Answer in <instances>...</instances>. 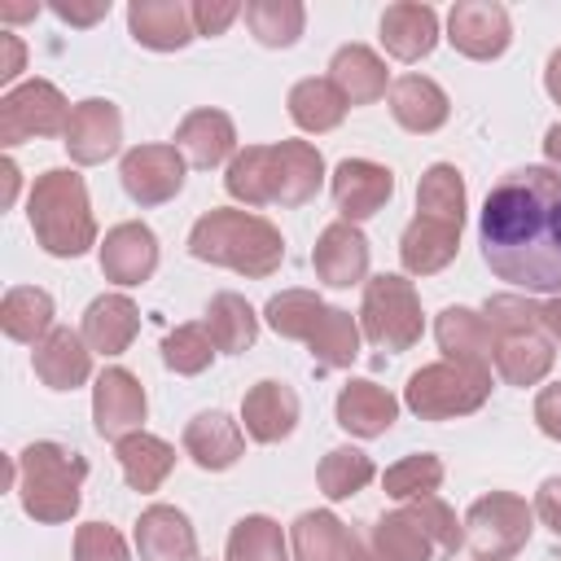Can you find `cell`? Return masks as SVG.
Instances as JSON below:
<instances>
[{
	"mask_svg": "<svg viewBox=\"0 0 561 561\" xmlns=\"http://www.w3.org/2000/svg\"><path fill=\"white\" fill-rule=\"evenodd\" d=\"M337 425L346 430V434H355V438H377V434H386L394 421H399V399L386 390V386H377V381H364V377H355V381H346L342 390H337Z\"/></svg>",
	"mask_w": 561,
	"mask_h": 561,
	"instance_id": "603a6c76",
	"label": "cell"
},
{
	"mask_svg": "<svg viewBox=\"0 0 561 561\" xmlns=\"http://www.w3.org/2000/svg\"><path fill=\"white\" fill-rule=\"evenodd\" d=\"M18 500L26 508V517L44 522V526H61L79 513L83 504V478H88V460L53 438H39L31 447L18 451Z\"/></svg>",
	"mask_w": 561,
	"mask_h": 561,
	"instance_id": "277c9868",
	"label": "cell"
},
{
	"mask_svg": "<svg viewBox=\"0 0 561 561\" xmlns=\"http://www.w3.org/2000/svg\"><path fill=\"white\" fill-rule=\"evenodd\" d=\"M79 333L92 355H123L140 333V307L127 294H101L88 302Z\"/></svg>",
	"mask_w": 561,
	"mask_h": 561,
	"instance_id": "ffe728a7",
	"label": "cell"
},
{
	"mask_svg": "<svg viewBox=\"0 0 561 561\" xmlns=\"http://www.w3.org/2000/svg\"><path fill=\"white\" fill-rule=\"evenodd\" d=\"M368 543L377 548L381 561H434V543H430V535L421 530V522L408 508L381 513L373 522Z\"/></svg>",
	"mask_w": 561,
	"mask_h": 561,
	"instance_id": "8d00e7d4",
	"label": "cell"
},
{
	"mask_svg": "<svg viewBox=\"0 0 561 561\" xmlns=\"http://www.w3.org/2000/svg\"><path fill=\"white\" fill-rule=\"evenodd\" d=\"M53 13L61 18V22H70V26H92V22H101L105 13H110V0H92V4H66V0H57L53 4Z\"/></svg>",
	"mask_w": 561,
	"mask_h": 561,
	"instance_id": "f5cc1de1",
	"label": "cell"
},
{
	"mask_svg": "<svg viewBox=\"0 0 561 561\" xmlns=\"http://www.w3.org/2000/svg\"><path fill=\"white\" fill-rule=\"evenodd\" d=\"M75 561H127V539L105 522H83L75 530Z\"/></svg>",
	"mask_w": 561,
	"mask_h": 561,
	"instance_id": "c3c4849f",
	"label": "cell"
},
{
	"mask_svg": "<svg viewBox=\"0 0 561 561\" xmlns=\"http://www.w3.org/2000/svg\"><path fill=\"white\" fill-rule=\"evenodd\" d=\"M495 373L508 381V386H539L548 373H552V337L543 329L535 333H508V337H495Z\"/></svg>",
	"mask_w": 561,
	"mask_h": 561,
	"instance_id": "f546056e",
	"label": "cell"
},
{
	"mask_svg": "<svg viewBox=\"0 0 561 561\" xmlns=\"http://www.w3.org/2000/svg\"><path fill=\"white\" fill-rule=\"evenodd\" d=\"M535 517L561 539V473L539 482V491H535Z\"/></svg>",
	"mask_w": 561,
	"mask_h": 561,
	"instance_id": "816d5d0a",
	"label": "cell"
},
{
	"mask_svg": "<svg viewBox=\"0 0 561 561\" xmlns=\"http://www.w3.org/2000/svg\"><path fill=\"white\" fill-rule=\"evenodd\" d=\"M140 561H197V530L175 504H149L136 517Z\"/></svg>",
	"mask_w": 561,
	"mask_h": 561,
	"instance_id": "ac0fdd59",
	"label": "cell"
},
{
	"mask_svg": "<svg viewBox=\"0 0 561 561\" xmlns=\"http://www.w3.org/2000/svg\"><path fill=\"white\" fill-rule=\"evenodd\" d=\"M373 478H377V465H373V456H364L359 447H333V451L320 460V469H316V482H320V491H324L329 500H351V495H359Z\"/></svg>",
	"mask_w": 561,
	"mask_h": 561,
	"instance_id": "b9f144b4",
	"label": "cell"
},
{
	"mask_svg": "<svg viewBox=\"0 0 561 561\" xmlns=\"http://www.w3.org/2000/svg\"><path fill=\"white\" fill-rule=\"evenodd\" d=\"M456 250H460V228L443 224V219H430V215H416L399 237V259L412 276L443 272L456 259Z\"/></svg>",
	"mask_w": 561,
	"mask_h": 561,
	"instance_id": "83f0119b",
	"label": "cell"
},
{
	"mask_svg": "<svg viewBox=\"0 0 561 561\" xmlns=\"http://www.w3.org/2000/svg\"><path fill=\"white\" fill-rule=\"evenodd\" d=\"M535 530V508L513 491H486L465 513V543L478 561H513Z\"/></svg>",
	"mask_w": 561,
	"mask_h": 561,
	"instance_id": "52a82bcc",
	"label": "cell"
},
{
	"mask_svg": "<svg viewBox=\"0 0 561 561\" xmlns=\"http://www.w3.org/2000/svg\"><path fill=\"white\" fill-rule=\"evenodd\" d=\"M35 13H39L35 4H22V9H4V18H9V22H22V18H35Z\"/></svg>",
	"mask_w": 561,
	"mask_h": 561,
	"instance_id": "94428289",
	"label": "cell"
},
{
	"mask_svg": "<svg viewBox=\"0 0 561 561\" xmlns=\"http://www.w3.org/2000/svg\"><path fill=\"white\" fill-rule=\"evenodd\" d=\"M118 180L136 206H162L184 188V153L175 145H136L123 153Z\"/></svg>",
	"mask_w": 561,
	"mask_h": 561,
	"instance_id": "9c48e42d",
	"label": "cell"
},
{
	"mask_svg": "<svg viewBox=\"0 0 561 561\" xmlns=\"http://www.w3.org/2000/svg\"><path fill=\"white\" fill-rule=\"evenodd\" d=\"M127 31L140 48L175 53L197 35L193 4H184V0H131L127 4Z\"/></svg>",
	"mask_w": 561,
	"mask_h": 561,
	"instance_id": "e0dca14e",
	"label": "cell"
},
{
	"mask_svg": "<svg viewBox=\"0 0 561 561\" xmlns=\"http://www.w3.org/2000/svg\"><path fill=\"white\" fill-rule=\"evenodd\" d=\"M543 153H548V167L561 171V123L548 127V136H543Z\"/></svg>",
	"mask_w": 561,
	"mask_h": 561,
	"instance_id": "680465c9",
	"label": "cell"
},
{
	"mask_svg": "<svg viewBox=\"0 0 561 561\" xmlns=\"http://www.w3.org/2000/svg\"><path fill=\"white\" fill-rule=\"evenodd\" d=\"M324 184V158L311 140L272 145V206H307Z\"/></svg>",
	"mask_w": 561,
	"mask_h": 561,
	"instance_id": "9a60e30c",
	"label": "cell"
},
{
	"mask_svg": "<svg viewBox=\"0 0 561 561\" xmlns=\"http://www.w3.org/2000/svg\"><path fill=\"white\" fill-rule=\"evenodd\" d=\"M0 329L13 342L39 346L53 333V294L39 285H13L0 302Z\"/></svg>",
	"mask_w": 561,
	"mask_h": 561,
	"instance_id": "1f68e13d",
	"label": "cell"
},
{
	"mask_svg": "<svg viewBox=\"0 0 561 561\" xmlns=\"http://www.w3.org/2000/svg\"><path fill=\"white\" fill-rule=\"evenodd\" d=\"M359 320L351 316V311H342V307H324V316H320V324L311 329V337H307V351H311V359L320 364V368H351L355 364V355H359Z\"/></svg>",
	"mask_w": 561,
	"mask_h": 561,
	"instance_id": "d590c367",
	"label": "cell"
},
{
	"mask_svg": "<svg viewBox=\"0 0 561 561\" xmlns=\"http://www.w3.org/2000/svg\"><path fill=\"white\" fill-rule=\"evenodd\" d=\"M184 451L193 456V465L197 469H210V473H219V469H232L237 460H241V451H245V434H241V425L228 416V412H197L188 425H184Z\"/></svg>",
	"mask_w": 561,
	"mask_h": 561,
	"instance_id": "cb8c5ba5",
	"label": "cell"
},
{
	"mask_svg": "<svg viewBox=\"0 0 561 561\" xmlns=\"http://www.w3.org/2000/svg\"><path fill=\"white\" fill-rule=\"evenodd\" d=\"M228 561H289L280 526L267 513H245L228 535Z\"/></svg>",
	"mask_w": 561,
	"mask_h": 561,
	"instance_id": "7bdbcfd3",
	"label": "cell"
},
{
	"mask_svg": "<svg viewBox=\"0 0 561 561\" xmlns=\"http://www.w3.org/2000/svg\"><path fill=\"white\" fill-rule=\"evenodd\" d=\"M245 9L237 0H193V26L197 35H224Z\"/></svg>",
	"mask_w": 561,
	"mask_h": 561,
	"instance_id": "681fc988",
	"label": "cell"
},
{
	"mask_svg": "<svg viewBox=\"0 0 561 561\" xmlns=\"http://www.w3.org/2000/svg\"><path fill=\"white\" fill-rule=\"evenodd\" d=\"M31 364H35V377L48 390H75L92 377V351H88L83 333H75V329H53L35 346Z\"/></svg>",
	"mask_w": 561,
	"mask_h": 561,
	"instance_id": "484cf974",
	"label": "cell"
},
{
	"mask_svg": "<svg viewBox=\"0 0 561 561\" xmlns=\"http://www.w3.org/2000/svg\"><path fill=\"white\" fill-rule=\"evenodd\" d=\"M224 188L245 206H272V145H245L228 162Z\"/></svg>",
	"mask_w": 561,
	"mask_h": 561,
	"instance_id": "ab89813d",
	"label": "cell"
},
{
	"mask_svg": "<svg viewBox=\"0 0 561 561\" xmlns=\"http://www.w3.org/2000/svg\"><path fill=\"white\" fill-rule=\"evenodd\" d=\"M70 110L75 105L61 96L57 83L26 79L0 96V145L13 149V145L35 140V136H66Z\"/></svg>",
	"mask_w": 561,
	"mask_h": 561,
	"instance_id": "ba28073f",
	"label": "cell"
},
{
	"mask_svg": "<svg viewBox=\"0 0 561 561\" xmlns=\"http://www.w3.org/2000/svg\"><path fill=\"white\" fill-rule=\"evenodd\" d=\"M416 522H421V530L430 535V543H434V552H443V557H456L460 548H465V522H456V513L438 500V495H421V500H408L403 504Z\"/></svg>",
	"mask_w": 561,
	"mask_h": 561,
	"instance_id": "bcb514c9",
	"label": "cell"
},
{
	"mask_svg": "<svg viewBox=\"0 0 561 561\" xmlns=\"http://www.w3.org/2000/svg\"><path fill=\"white\" fill-rule=\"evenodd\" d=\"M245 26L254 31L259 44L289 48V44H298V35L307 26V9L298 0H250L245 4Z\"/></svg>",
	"mask_w": 561,
	"mask_h": 561,
	"instance_id": "f35d334b",
	"label": "cell"
},
{
	"mask_svg": "<svg viewBox=\"0 0 561 561\" xmlns=\"http://www.w3.org/2000/svg\"><path fill=\"white\" fill-rule=\"evenodd\" d=\"M0 48H4V61H0V83H13L18 75H22V61H26V48H22V39L18 35H0Z\"/></svg>",
	"mask_w": 561,
	"mask_h": 561,
	"instance_id": "db71d44e",
	"label": "cell"
},
{
	"mask_svg": "<svg viewBox=\"0 0 561 561\" xmlns=\"http://www.w3.org/2000/svg\"><path fill=\"white\" fill-rule=\"evenodd\" d=\"M381 486L390 500H421V495H434L443 486V460L434 451H416V456H403L399 465H390L381 473Z\"/></svg>",
	"mask_w": 561,
	"mask_h": 561,
	"instance_id": "ee69618b",
	"label": "cell"
},
{
	"mask_svg": "<svg viewBox=\"0 0 561 561\" xmlns=\"http://www.w3.org/2000/svg\"><path fill=\"white\" fill-rule=\"evenodd\" d=\"M285 105H289V118L302 131H311V136L333 131L346 118V96L333 88V79H298L289 88V101Z\"/></svg>",
	"mask_w": 561,
	"mask_h": 561,
	"instance_id": "e575fe53",
	"label": "cell"
},
{
	"mask_svg": "<svg viewBox=\"0 0 561 561\" xmlns=\"http://www.w3.org/2000/svg\"><path fill=\"white\" fill-rule=\"evenodd\" d=\"M438 44V13L430 4H416V0H399V4H386L381 13V48L399 61H421L430 57Z\"/></svg>",
	"mask_w": 561,
	"mask_h": 561,
	"instance_id": "44dd1931",
	"label": "cell"
},
{
	"mask_svg": "<svg viewBox=\"0 0 561 561\" xmlns=\"http://www.w3.org/2000/svg\"><path fill=\"white\" fill-rule=\"evenodd\" d=\"M215 359V342L206 333V324H175L167 337H162V364L180 377H197L206 373Z\"/></svg>",
	"mask_w": 561,
	"mask_h": 561,
	"instance_id": "f6af8a7d",
	"label": "cell"
},
{
	"mask_svg": "<svg viewBox=\"0 0 561 561\" xmlns=\"http://www.w3.org/2000/svg\"><path fill=\"white\" fill-rule=\"evenodd\" d=\"M346 561H381V557H377V548H373L368 539H359V535L351 530V543H346Z\"/></svg>",
	"mask_w": 561,
	"mask_h": 561,
	"instance_id": "6f0895ef",
	"label": "cell"
},
{
	"mask_svg": "<svg viewBox=\"0 0 561 561\" xmlns=\"http://www.w3.org/2000/svg\"><path fill=\"white\" fill-rule=\"evenodd\" d=\"M202 324H206L215 351H224V355H241V351H250L254 337H259V316H254V307H250L241 294H232V289H224V294H215V298L206 302V320H202Z\"/></svg>",
	"mask_w": 561,
	"mask_h": 561,
	"instance_id": "d6a6232c",
	"label": "cell"
},
{
	"mask_svg": "<svg viewBox=\"0 0 561 561\" xmlns=\"http://www.w3.org/2000/svg\"><path fill=\"white\" fill-rule=\"evenodd\" d=\"M101 272L114 285H145L158 272V237L149 224H114L101 241Z\"/></svg>",
	"mask_w": 561,
	"mask_h": 561,
	"instance_id": "5bb4252c",
	"label": "cell"
},
{
	"mask_svg": "<svg viewBox=\"0 0 561 561\" xmlns=\"http://www.w3.org/2000/svg\"><path fill=\"white\" fill-rule=\"evenodd\" d=\"M386 96H390L394 123H399L403 131H412V136L438 131V127L447 123V114H451L447 92H443L434 79H425V75H399Z\"/></svg>",
	"mask_w": 561,
	"mask_h": 561,
	"instance_id": "7402d4cb",
	"label": "cell"
},
{
	"mask_svg": "<svg viewBox=\"0 0 561 561\" xmlns=\"http://www.w3.org/2000/svg\"><path fill=\"white\" fill-rule=\"evenodd\" d=\"M447 39L460 57L469 61H491L508 48L513 39V22L508 9L495 0H456L447 13Z\"/></svg>",
	"mask_w": 561,
	"mask_h": 561,
	"instance_id": "30bf717a",
	"label": "cell"
},
{
	"mask_svg": "<svg viewBox=\"0 0 561 561\" xmlns=\"http://www.w3.org/2000/svg\"><path fill=\"white\" fill-rule=\"evenodd\" d=\"M31 232L53 259H79L83 250L96 245V219L88 202V184L70 167H53L35 175L31 197H26Z\"/></svg>",
	"mask_w": 561,
	"mask_h": 561,
	"instance_id": "3957f363",
	"label": "cell"
},
{
	"mask_svg": "<svg viewBox=\"0 0 561 561\" xmlns=\"http://www.w3.org/2000/svg\"><path fill=\"white\" fill-rule=\"evenodd\" d=\"M425 316H421V298L412 289V280L381 272L364 280V302H359V333L377 346V351H408L421 342Z\"/></svg>",
	"mask_w": 561,
	"mask_h": 561,
	"instance_id": "8992f818",
	"label": "cell"
},
{
	"mask_svg": "<svg viewBox=\"0 0 561 561\" xmlns=\"http://www.w3.org/2000/svg\"><path fill=\"white\" fill-rule=\"evenodd\" d=\"M482 316H486V324H491L495 337L535 333L539 329V302H530L526 294H495V298H486Z\"/></svg>",
	"mask_w": 561,
	"mask_h": 561,
	"instance_id": "7dc6e473",
	"label": "cell"
},
{
	"mask_svg": "<svg viewBox=\"0 0 561 561\" xmlns=\"http://www.w3.org/2000/svg\"><path fill=\"white\" fill-rule=\"evenodd\" d=\"M324 307H329V302H324L320 294H311V289H280V294H272V298H267L263 320H267L280 337L307 342V337H311V329L320 324Z\"/></svg>",
	"mask_w": 561,
	"mask_h": 561,
	"instance_id": "60d3db41",
	"label": "cell"
},
{
	"mask_svg": "<svg viewBox=\"0 0 561 561\" xmlns=\"http://www.w3.org/2000/svg\"><path fill=\"white\" fill-rule=\"evenodd\" d=\"M543 88H548V96L561 105V48L548 57V66H543Z\"/></svg>",
	"mask_w": 561,
	"mask_h": 561,
	"instance_id": "9f6ffc18",
	"label": "cell"
},
{
	"mask_svg": "<svg viewBox=\"0 0 561 561\" xmlns=\"http://www.w3.org/2000/svg\"><path fill=\"white\" fill-rule=\"evenodd\" d=\"M486 399H491V368L460 364V359L425 364L403 386V403L421 421H456V416L478 412Z\"/></svg>",
	"mask_w": 561,
	"mask_h": 561,
	"instance_id": "5b68a950",
	"label": "cell"
},
{
	"mask_svg": "<svg viewBox=\"0 0 561 561\" xmlns=\"http://www.w3.org/2000/svg\"><path fill=\"white\" fill-rule=\"evenodd\" d=\"M61 145H66L70 162H79V167H96V162L114 158L118 145H123V114H118V105L105 101V96L79 101L70 110V123H66Z\"/></svg>",
	"mask_w": 561,
	"mask_h": 561,
	"instance_id": "7c38bea8",
	"label": "cell"
},
{
	"mask_svg": "<svg viewBox=\"0 0 561 561\" xmlns=\"http://www.w3.org/2000/svg\"><path fill=\"white\" fill-rule=\"evenodd\" d=\"M539 329L552 337V346L561 342V294L548 298V302H539Z\"/></svg>",
	"mask_w": 561,
	"mask_h": 561,
	"instance_id": "11a10c76",
	"label": "cell"
},
{
	"mask_svg": "<svg viewBox=\"0 0 561 561\" xmlns=\"http://www.w3.org/2000/svg\"><path fill=\"white\" fill-rule=\"evenodd\" d=\"M329 188H333V202H337L342 219H346V224H359V219L377 215V210L390 202V193H394V171L381 167V162H373V158H342V162L333 167Z\"/></svg>",
	"mask_w": 561,
	"mask_h": 561,
	"instance_id": "4fadbf2b",
	"label": "cell"
},
{
	"mask_svg": "<svg viewBox=\"0 0 561 561\" xmlns=\"http://www.w3.org/2000/svg\"><path fill=\"white\" fill-rule=\"evenodd\" d=\"M145 412H149V399H145V386H140L136 373L105 368L96 377V386H92V425H96L101 438L123 443L127 434L140 430Z\"/></svg>",
	"mask_w": 561,
	"mask_h": 561,
	"instance_id": "8fae6325",
	"label": "cell"
},
{
	"mask_svg": "<svg viewBox=\"0 0 561 561\" xmlns=\"http://www.w3.org/2000/svg\"><path fill=\"white\" fill-rule=\"evenodd\" d=\"M241 421L254 443H280L298 425V394L285 381H259L241 399Z\"/></svg>",
	"mask_w": 561,
	"mask_h": 561,
	"instance_id": "d4e9b609",
	"label": "cell"
},
{
	"mask_svg": "<svg viewBox=\"0 0 561 561\" xmlns=\"http://www.w3.org/2000/svg\"><path fill=\"white\" fill-rule=\"evenodd\" d=\"M535 425H539L548 438L561 443V381H552V386H543V390L535 394Z\"/></svg>",
	"mask_w": 561,
	"mask_h": 561,
	"instance_id": "f907efd6",
	"label": "cell"
},
{
	"mask_svg": "<svg viewBox=\"0 0 561 561\" xmlns=\"http://www.w3.org/2000/svg\"><path fill=\"white\" fill-rule=\"evenodd\" d=\"M0 175H4V206H9V202L18 197V180H22V175H18V162L4 158V162H0Z\"/></svg>",
	"mask_w": 561,
	"mask_h": 561,
	"instance_id": "91938a15",
	"label": "cell"
},
{
	"mask_svg": "<svg viewBox=\"0 0 561 561\" xmlns=\"http://www.w3.org/2000/svg\"><path fill=\"white\" fill-rule=\"evenodd\" d=\"M329 79L346 96V105H373V101H381L390 92L386 61L368 44H342L333 53V61H329Z\"/></svg>",
	"mask_w": 561,
	"mask_h": 561,
	"instance_id": "f1b7e54d",
	"label": "cell"
},
{
	"mask_svg": "<svg viewBox=\"0 0 561 561\" xmlns=\"http://www.w3.org/2000/svg\"><path fill=\"white\" fill-rule=\"evenodd\" d=\"M482 263L526 289L561 294V171L517 167L482 202L478 215Z\"/></svg>",
	"mask_w": 561,
	"mask_h": 561,
	"instance_id": "6da1fadb",
	"label": "cell"
},
{
	"mask_svg": "<svg viewBox=\"0 0 561 561\" xmlns=\"http://www.w3.org/2000/svg\"><path fill=\"white\" fill-rule=\"evenodd\" d=\"M434 337L443 359H460V364H482L491 368V351H495V333L486 324L482 311L473 307H443L434 320Z\"/></svg>",
	"mask_w": 561,
	"mask_h": 561,
	"instance_id": "4316f807",
	"label": "cell"
},
{
	"mask_svg": "<svg viewBox=\"0 0 561 561\" xmlns=\"http://www.w3.org/2000/svg\"><path fill=\"white\" fill-rule=\"evenodd\" d=\"M289 543H294V561H346L351 530L342 526L337 513L311 508V513H298Z\"/></svg>",
	"mask_w": 561,
	"mask_h": 561,
	"instance_id": "836d02e7",
	"label": "cell"
},
{
	"mask_svg": "<svg viewBox=\"0 0 561 561\" xmlns=\"http://www.w3.org/2000/svg\"><path fill=\"white\" fill-rule=\"evenodd\" d=\"M311 267L324 285L333 289H351L368 276V237L359 232V224H329L320 237H316V250H311Z\"/></svg>",
	"mask_w": 561,
	"mask_h": 561,
	"instance_id": "2e32d148",
	"label": "cell"
},
{
	"mask_svg": "<svg viewBox=\"0 0 561 561\" xmlns=\"http://www.w3.org/2000/svg\"><path fill=\"white\" fill-rule=\"evenodd\" d=\"M114 456H118V469H123L131 491H158L167 482V473L175 469V447L158 434H145V430L127 434L114 447Z\"/></svg>",
	"mask_w": 561,
	"mask_h": 561,
	"instance_id": "4dcf8cb0",
	"label": "cell"
},
{
	"mask_svg": "<svg viewBox=\"0 0 561 561\" xmlns=\"http://www.w3.org/2000/svg\"><path fill=\"white\" fill-rule=\"evenodd\" d=\"M175 149L184 153V162L210 171V167L237 158V127H232V118L224 110H210V105L193 110L175 127Z\"/></svg>",
	"mask_w": 561,
	"mask_h": 561,
	"instance_id": "d6986e66",
	"label": "cell"
},
{
	"mask_svg": "<svg viewBox=\"0 0 561 561\" xmlns=\"http://www.w3.org/2000/svg\"><path fill=\"white\" fill-rule=\"evenodd\" d=\"M188 254L215 267H232L250 280H263L272 272H280L285 263V237L272 219L250 215V210H206L193 228H188Z\"/></svg>",
	"mask_w": 561,
	"mask_h": 561,
	"instance_id": "7a4b0ae2",
	"label": "cell"
},
{
	"mask_svg": "<svg viewBox=\"0 0 561 561\" xmlns=\"http://www.w3.org/2000/svg\"><path fill=\"white\" fill-rule=\"evenodd\" d=\"M416 210L443 224H465V180L451 162H434L425 167L421 184H416Z\"/></svg>",
	"mask_w": 561,
	"mask_h": 561,
	"instance_id": "74e56055",
	"label": "cell"
}]
</instances>
